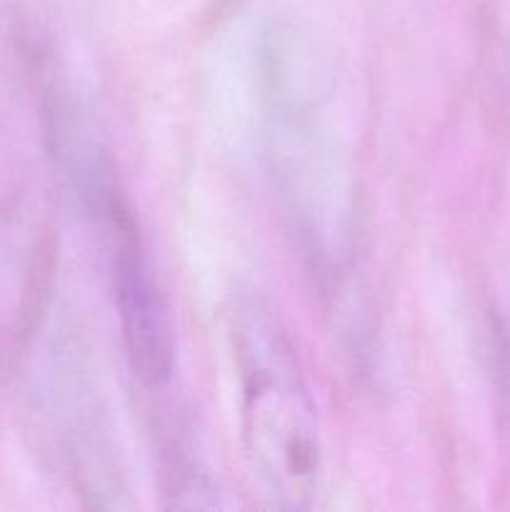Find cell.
I'll use <instances>...</instances> for the list:
<instances>
[{"label": "cell", "mask_w": 510, "mask_h": 512, "mask_svg": "<svg viewBox=\"0 0 510 512\" xmlns=\"http://www.w3.org/2000/svg\"><path fill=\"white\" fill-rule=\"evenodd\" d=\"M315 68L300 43L270 45V158L305 255L325 278H335L350 258L353 193Z\"/></svg>", "instance_id": "1"}, {"label": "cell", "mask_w": 510, "mask_h": 512, "mask_svg": "<svg viewBox=\"0 0 510 512\" xmlns=\"http://www.w3.org/2000/svg\"><path fill=\"white\" fill-rule=\"evenodd\" d=\"M230 343L243 440L255 480L273 508H310L320 488L323 458L315 403L293 343L278 318L255 298L235 303Z\"/></svg>", "instance_id": "2"}, {"label": "cell", "mask_w": 510, "mask_h": 512, "mask_svg": "<svg viewBox=\"0 0 510 512\" xmlns=\"http://www.w3.org/2000/svg\"><path fill=\"white\" fill-rule=\"evenodd\" d=\"M93 213L110 240L113 293L130 370L145 390L163 393L175 368L173 320L163 290L153 278L140 235L118 190L100 200Z\"/></svg>", "instance_id": "3"}, {"label": "cell", "mask_w": 510, "mask_h": 512, "mask_svg": "<svg viewBox=\"0 0 510 512\" xmlns=\"http://www.w3.org/2000/svg\"><path fill=\"white\" fill-rule=\"evenodd\" d=\"M495 368H498L500 388L510 403V335L505 333H500L498 343H495Z\"/></svg>", "instance_id": "4"}]
</instances>
